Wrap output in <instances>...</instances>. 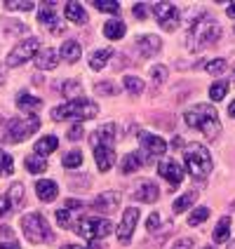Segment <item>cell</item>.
Returning a JSON list of instances; mask_svg holds the SVG:
<instances>
[{"instance_id": "cell-35", "label": "cell", "mask_w": 235, "mask_h": 249, "mask_svg": "<svg viewBox=\"0 0 235 249\" xmlns=\"http://www.w3.org/2000/svg\"><path fill=\"white\" fill-rule=\"evenodd\" d=\"M61 165L66 167V169H75V167L83 165V153L80 151H71L64 155V160H61Z\"/></svg>"}, {"instance_id": "cell-26", "label": "cell", "mask_w": 235, "mask_h": 249, "mask_svg": "<svg viewBox=\"0 0 235 249\" xmlns=\"http://www.w3.org/2000/svg\"><path fill=\"white\" fill-rule=\"evenodd\" d=\"M158 197H160V191H158V186H155L153 181H146V183H144V186L137 191V200H141V202H148V205H151V202H155Z\"/></svg>"}, {"instance_id": "cell-19", "label": "cell", "mask_w": 235, "mask_h": 249, "mask_svg": "<svg viewBox=\"0 0 235 249\" xmlns=\"http://www.w3.org/2000/svg\"><path fill=\"white\" fill-rule=\"evenodd\" d=\"M36 193H38V197H40L42 202H52V200H56V195H59V186L52 179H40L36 183Z\"/></svg>"}, {"instance_id": "cell-45", "label": "cell", "mask_w": 235, "mask_h": 249, "mask_svg": "<svg viewBox=\"0 0 235 249\" xmlns=\"http://www.w3.org/2000/svg\"><path fill=\"white\" fill-rule=\"evenodd\" d=\"M7 33L24 36V33H26V26H24V24H19V21H7Z\"/></svg>"}, {"instance_id": "cell-22", "label": "cell", "mask_w": 235, "mask_h": 249, "mask_svg": "<svg viewBox=\"0 0 235 249\" xmlns=\"http://www.w3.org/2000/svg\"><path fill=\"white\" fill-rule=\"evenodd\" d=\"M144 165V155L141 153H127L123 160H120V174H134L137 169H141Z\"/></svg>"}, {"instance_id": "cell-7", "label": "cell", "mask_w": 235, "mask_h": 249, "mask_svg": "<svg viewBox=\"0 0 235 249\" xmlns=\"http://www.w3.org/2000/svg\"><path fill=\"white\" fill-rule=\"evenodd\" d=\"M75 233L85 240H101V237L111 235L113 223L108 219H80V221L73 226Z\"/></svg>"}, {"instance_id": "cell-13", "label": "cell", "mask_w": 235, "mask_h": 249, "mask_svg": "<svg viewBox=\"0 0 235 249\" xmlns=\"http://www.w3.org/2000/svg\"><path fill=\"white\" fill-rule=\"evenodd\" d=\"M158 174L169 181L172 186H179L181 181H183V167H181L179 160H163L158 165Z\"/></svg>"}, {"instance_id": "cell-17", "label": "cell", "mask_w": 235, "mask_h": 249, "mask_svg": "<svg viewBox=\"0 0 235 249\" xmlns=\"http://www.w3.org/2000/svg\"><path fill=\"white\" fill-rule=\"evenodd\" d=\"M113 139H115V124L108 123L104 127H99L97 132H92L90 143H92V148L94 146H113Z\"/></svg>"}, {"instance_id": "cell-20", "label": "cell", "mask_w": 235, "mask_h": 249, "mask_svg": "<svg viewBox=\"0 0 235 249\" xmlns=\"http://www.w3.org/2000/svg\"><path fill=\"white\" fill-rule=\"evenodd\" d=\"M17 106H19V111L21 113H31V115H33V113H38L42 108V101L38 97H33V94H28V92H21V94H19V97H17Z\"/></svg>"}, {"instance_id": "cell-28", "label": "cell", "mask_w": 235, "mask_h": 249, "mask_svg": "<svg viewBox=\"0 0 235 249\" xmlns=\"http://www.w3.org/2000/svg\"><path fill=\"white\" fill-rule=\"evenodd\" d=\"M228 235H231V216H223L221 221L217 223V228H214L212 237H214L217 245H221V242H228Z\"/></svg>"}, {"instance_id": "cell-5", "label": "cell", "mask_w": 235, "mask_h": 249, "mask_svg": "<svg viewBox=\"0 0 235 249\" xmlns=\"http://www.w3.org/2000/svg\"><path fill=\"white\" fill-rule=\"evenodd\" d=\"M21 228H24L26 240L33 242V245H42V242H52L54 240L52 228H50L47 219L42 216L40 212H31L26 216H21Z\"/></svg>"}, {"instance_id": "cell-58", "label": "cell", "mask_w": 235, "mask_h": 249, "mask_svg": "<svg viewBox=\"0 0 235 249\" xmlns=\"http://www.w3.org/2000/svg\"><path fill=\"white\" fill-rule=\"evenodd\" d=\"M233 80H235V71H233Z\"/></svg>"}, {"instance_id": "cell-18", "label": "cell", "mask_w": 235, "mask_h": 249, "mask_svg": "<svg viewBox=\"0 0 235 249\" xmlns=\"http://www.w3.org/2000/svg\"><path fill=\"white\" fill-rule=\"evenodd\" d=\"M36 66L40 71H52L56 69V61H59V54H56V50L52 47H40V52L36 54Z\"/></svg>"}, {"instance_id": "cell-31", "label": "cell", "mask_w": 235, "mask_h": 249, "mask_svg": "<svg viewBox=\"0 0 235 249\" xmlns=\"http://www.w3.org/2000/svg\"><path fill=\"white\" fill-rule=\"evenodd\" d=\"M123 85H125V89H127L132 97H139V94L146 89V87H144V80L137 78V75H127V78L123 80Z\"/></svg>"}, {"instance_id": "cell-57", "label": "cell", "mask_w": 235, "mask_h": 249, "mask_svg": "<svg viewBox=\"0 0 235 249\" xmlns=\"http://www.w3.org/2000/svg\"><path fill=\"white\" fill-rule=\"evenodd\" d=\"M228 249H235V240L233 242H228Z\"/></svg>"}, {"instance_id": "cell-41", "label": "cell", "mask_w": 235, "mask_h": 249, "mask_svg": "<svg viewBox=\"0 0 235 249\" xmlns=\"http://www.w3.org/2000/svg\"><path fill=\"white\" fill-rule=\"evenodd\" d=\"M151 80H153V85L155 87H160V85H165V80H167V66H153L151 69Z\"/></svg>"}, {"instance_id": "cell-16", "label": "cell", "mask_w": 235, "mask_h": 249, "mask_svg": "<svg viewBox=\"0 0 235 249\" xmlns=\"http://www.w3.org/2000/svg\"><path fill=\"white\" fill-rule=\"evenodd\" d=\"M94 160H97V169L99 172H108L115 165V151L113 146H94Z\"/></svg>"}, {"instance_id": "cell-55", "label": "cell", "mask_w": 235, "mask_h": 249, "mask_svg": "<svg viewBox=\"0 0 235 249\" xmlns=\"http://www.w3.org/2000/svg\"><path fill=\"white\" fill-rule=\"evenodd\" d=\"M228 115H231V118H235V99L231 101V106H228Z\"/></svg>"}, {"instance_id": "cell-14", "label": "cell", "mask_w": 235, "mask_h": 249, "mask_svg": "<svg viewBox=\"0 0 235 249\" xmlns=\"http://www.w3.org/2000/svg\"><path fill=\"white\" fill-rule=\"evenodd\" d=\"M134 45H137L139 54L144 56V59H151V56H155L160 50H163L160 38H158V36H153V33H148V36H139Z\"/></svg>"}, {"instance_id": "cell-44", "label": "cell", "mask_w": 235, "mask_h": 249, "mask_svg": "<svg viewBox=\"0 0 235 249\" xmlns=\"http://www.w3.org/2000/svg\"><path fill=\"white\" fill-rule=\"evenodd\" d=\"M83 134H85V129H83V124H80V123H75L69 132H66L69 141H80V139H83Z\"/></svg>"}, {"instance_id": "cell-6", "label": "cell", "mask_w": 235, "mask_h": 249, "mask_svg": "<svg viewBox=\"0 0 235 249\" xmlns=\"http://www.w3.org/2000/svg\"><path fill=\"white\" fill-rule=\"evenodd\" d=\"M40 129V120L36 115H26V118H12L7 127H5V134H2V143H21L26 141L31 134H36Z\"/></svg>"}, {"instance_id": "cell-27", "label": "cell", "mask_w": 235, "mask_h": 249, "mask_svg": "<svg viewBox=\"0 0 235 249\" xmlns=\"http://www.w3.org/2000/svg\"><path fill=\"white\" fill-rule=\"evenodd\" d=\"M56 146H59V141H56L54 134H50V137H42L40 141H36V155H50V153H54L56 151Z\"/></svg>"}, {"instance_id": "cell-15", "label": "cell", "mask_w": 235, "mask_h": 249, "mask_svg": "<svg viewBox=\"0 0 235 249\" xmlns=\"http://www.w3.org/2000/svg\"><path fill=\"white\" fill-rule=\"evenodd\" d=\"M120 197L123 195L115 193V191H108V193H101L94 197V202H92V207L97 209V212H104V214H113L115 209L120 207Z\"/></svg>"}, {"instance_id": "cell-25", "label": "cell", "mask_w": 235, "mask_h": 249, "mask_svg": "<svg viewBox=\"0 0 235 249\" xmlns=\"http://www.w3.org/2000/svg\"><path fill=\"white\" fill-rule=\"evenodd\" d=\"M111 56H113L111 47H104V50L92 52V56H90V69H92V71H101L106 64H108V59H111Z\"/></svg>"}, {"instance_id": "cell-53", "label": "cell", "mask_w": 235, "mask_h": 249, "mask_svg": "<svg viewBox=\"0 0 235 249\" xmlns=\"http://www.w3.org/2000/svg\"><path fill=\"white\" fill-rule=\"evenodd\" d=\"M172 146H174V148H186V143H183V139H181V137H174Z\"/></svg>"}, {"instance_id": "cell-3", "label": "cell", "mask_w": 235, "mask_h": 249, "mask_svg": "<svg viewBox=\"0 0 235 249\" xmlns=\"http://www.w3.org/2000/svg\"><path fill=\"white\" fill-rule=\"evenodd\" d=\"M99 115V106L90 99H73L69 104H61L52 108L50 118L54 123H66V120H92Z\"/></svg>"}, {"instance_id": "cell-8", "label": "cell", "mask_w": 235, "mask_h": 249, "mask_svg": "<svg viewBox=\"0 0 235 249\" xmlns=\"http://www.w3.org/2000/svg\"><path fill=\"white\" fill-rule=\"evenodd\" d=\"M40 52V40L38 38H26L19 45H14L7 54V66H21L28 59H36V54Z\"/></svg>"}, {"instance_id": "cell-46", "label": "cell", "mask_w": 235, "mask_h": 249, "mask_svg": "<svg viewBox=\"0 0 235 249\" xmlns=\"http://www.w3.org/2000/svg\"><path fill=\"white\" fill-rule=\"evenodd\" d=\"M160 223H163V216H160L158 212H153V214H148V221H146V228H148V231H155V228H158Z\"/></svg>"}, {"instance_id": "cell-4", "label": "cell", "mask_w": 235, "mask_h": 249, "mask_svg": "<svg viewBox=\"0 0 235 249\" xmlns=\"http://www.w3.org/2000/svg\"><path fill=\"white\" fill-rule=\"evenodd\" d=\"M183 162H186V169H188V174L193 179H205V177H209V172L214 169L212 155L200 143H188L183 148Z\"/></svg>"}, {"instance_id": "cell-38", "label": "cell", "mask_w": 235, "mask_h": 249, "mask_svg": "<svg viewBox=\"0 0 235 249\" xmlns=\"http://www.w3.org/2000/svg\"><path fill=\"white\" fill-rule=\"evenodd\" d=\"M94 7H97L99 12H108V14L120 12V5L115 0H94Z\"/></svg>"}, {"instance_id": "cell-50", "label": "cell", "mask_w": 235, "mask_h": 249, "mask_svg": "<svg viewBox=\"0 0 235 249\" xmlns=\"http://www.w3.org/2000/svg\"><path fill=\"white\" fill-rule=\"evenodd\" d=\"M0 249H21L17 240H0Z\"/></svg>"}, {"instance_id": "cell-10", "label": "cell", "mask_w": 235, "mask_h": 249, "mask_svg": "<svg viewBox=\"0 0 235 249\" xmlns=\"http://www.w3.org/2000/svg\"><path fill=\"white\" fill-rule=\"evenodd\" d=\"M139 143L144 148V158H160L167 153V141L163 137H155L151 132H139Z\"/></svg>"}, {"instance_id": "cell-43", "label": "cell", "mask_w": 235, "mask_h": 249, "mask_svg": "<svg viewBox=\"0 0 235 249\" xmlns=\"http://www.w3.org/2000/svg\"><path fill=\"white\" fill-rule=\"evenodd\" d=\"M54 216H56V226H61V228H69V226H71V212L66 207L59 209Z\"/></svg>"}, {"instance_id": "cell-59", "label": "cell", "mask_w": 235, "mask_h": 249, "mask_svg": "<svg viewBox=\"0 0 235 249\" xmlns=\"http://www.w3.org/2000/svg\"><path fill=\"white\" fill-rule=\"evenodd\" d=\"M205 249H214V247H205Z\"/></svg>"}, {"instance_id": "cell-54", "label": "cell", "mask_w": 235, "mask_h": 249, "mask_svg": "<svg viewBox=\"0 0 235 249\" xmlns=\"http://www.w3.org/2000/svg\"><path fill=\"white\" fill-rule=\"evenodd\" d=\"M226 14H228V17H233V19H235V2H231V5H228V10H226Z\"/></svg>"}, {"instance_id": "cell-49", "label": "cell", "mask_w": 235, "mask_h": 249, "mask_svg": "<svg viewBox=\"0 0 235 249\" xmlns=\"http://www.w3.org/2000/svg\"><path fill=\"white\" fill-rule=\"evenodd\" d=\"M172 249H193V240H191V237H183V240H179Z\"/></svg>"}, {"instance_id": "cell-34", "label": "cell", "mask_w": 235, "mask_h": 249, "mask_svg": "<svg viewBox=\"0 0 235 249\" xmlns=\"http://www.w3.org/2000/svg\"><path fill=\"white\" fill-rule=\"evenodd\" d=\"M226 94H228V83L226 80H217V83L209 87V99L212 101H221Z\"/></svg>"}, {"instance_id": "cell-40", "label": "cell", "mask_w": 235, "mask_h": 249, "mask_svg": "<svg viewBox=\"0 0 235 249\" xmlns=\"http://www.w3.org/2000/svg\"><path fill=\"white\" fill-rule=\"evenodd\" d=\"M12 172H14L12 158H10L5 151H0V177H10Z\"/></svg>"}, {"instance_id": "cell-37", "label": "cell", "mask_w": 235, "mask_h": 249, "mask_svg": "<svg viewBox=\"0 0 235 249\" xmlns=\"http://www.w3.org/2000/svg\"><path fill=\"white\" fill-rule=\"evenodd\" d=\"M94 92H97L99 97H113V94H118V92H120V87H115L113 83H108V80H106V83H97V85H94Z\"/></svg>"}, {"instance_id": "cell-36", "label": "cell", "mask_w": 235, "mask_h": 249, "mask_svg": "<svg viewBox=\"0 0 235 249\" xmlns=\"http://www.w3.org/2000/svg\"><path fill=\"white\" fill-rule=\"evenodd\" d=\"M207 219H209V209L198 207V209H193V214L188 216V226H200V223H205Z\"/></svg>"}, {"instance_id": "cell-52", "label": "cell", "mask_w": 235, "mask_h": 249, "mask_svg": "<svg viewBox=\"0 0 235 249\" xmlns=\"http://www.w3.org/2000/svg\"><path fill=\"white\" fill-rule=\"evenodd\" d=\"M61 249H99V245H90V247H83V245H64Z\"/></svg>"}, {"instance_id": "cell-42", "label": "cell", "mask_w": 235, "mask_h": 249, "mask_svg": "<svg viewBox=\"0 0 235 249\" xmlns=\"http://www.w3.org/2000/svg\"><path fill=\"white\" fill-rule=\"evenodd\" d=\"M226 69H228L226 59H212V61L207 64V71L212 73V75H221V73H226Z\"/></svg>"}, {"instance_id": "cell-48", "label": "cell", "mask_w": 235, "mask_h": 249, "mask_svg": "<svg viewBox=\"0 0 235 249\" xmlns=\"http://www.w3.org/2000/svg\"><path fill=\"white\" fill-rule=\"evenodd\" d=\"M146 10H148V7H146L144 2H137L132 12H134V17H137V19H146V14H148V12H146Z\"/></svg>"}, {"instance_id": "cell-32", "label": "cell", "mask_w": 235, "mask_h": 249, "mask_svg": "<svg viewBox=\"0 0 235 249\" xmlns=\"http://www.w3.org/2000/svg\"><path fill=\"white\" fill-rule=\"evenodd\" d=\"M195 197H198V195H195V191H188V193H183L181 197H177V200H174V205H172V209H174L177 214H181V212H186V209H188L191 205H193V202H195Z\"/></svg>"}, {"instance_id": "cell-33", "label": "cell", "mask_w": 235, "mask_h": 249, "mask_svg": "<svg viewBox=\"0 0 235 249\" xmlns=\"http://www.w3.org/2000/svg\"><path fill=\"white\" fill-rule=\"evenodd\" d=\"M61 87H59V92L64 94V97H78L80 99V92H83V87H80V83L78 80H66V83H59Z\"/></svg>"}, {"instance_id": "cell-1", "label": "cell", "mask_w": 235, "mask_h": 249, "mask_svg": "<svg viewBox=\"0 0 235 249\" xmlns=\"http://www.w3.org/2000/svg\"><path fill=\"white\" fill-rule=\"evenodd\" d=\"M219 38H221L219 21L209 14H200L186 33V45H188V50L198 52V50H205L207 45H214Z\"/></svg>"}, {"instance_id": "cell-2", "label": "cell", "mask_w": 235, "mask_h": 249, "mask_svg": "<svg viewBox=\"0 0 235 249\" xmlns=\"http://www.w3.org/2000/svg\"><path fill=\"white\" fill-rule=\"evenodd\" d=\"M183 123L193 129H200L207 139H217L221 132V123H219V113L212 104H198L195 108H188L183 113Z\"/></svg>"}, {"instance_id": "cell-9", "label": "cell", "mask_w": 235, "mask_h": 249, "mask_svg": "<svg viewBox=\"0 0 235 249\" xmlns=\"http://www.w3.org/2000/svg\"><path fill=\"white\" fill-rule=\"evenodd\" d=\"M153 14H155L158 24L165 28V31H174L181 21L179 7L172 5V2H155V5H153Z\"/></svg>"}, {"instance_id": "cell-21", "label": "cell", "mask_w": 235, "mask_h": 249, "mask_svg": "<svg viewBox=\"0 0 235 249\" xmlns=\"http://www.w3.org/2000/svg\"><path fill=\"white\" fill-rule=\"evenodd\" d=\"M59 56H61L66 64H75V61L83 56V47H80V42L66 40L64 45H61V50H59Z\"/></svg>"}, {"instance_id": "cell-11", "label": "cell", "mask_w": 235, "mask_h": 249, "mask_svg": "<svg viewBox=\"0 0 235 249\" xmlns=\"http://www.w3.org/2000/svg\"><path fill=\"white\" fill-rule=\"evenodd\" d=\"M137 223H139V209L127 207L123 219H120V226H118V240H120V245H129L132 242V233H134Z\"/></svg>"}, {"instance_id": "cell-51", "label": "cell", "mask_w": 235, "mask_h": 249, "mask_svg": "<svg viewBox=\"0 0 235 249\" xmlns=\"http://www.w3.org/2000/svg\"><path fill=\"white\" fill-rule=\"evenodd\" d=\"M83 207V202H80V200H66V209H80Z\"/></svg>"}, {"instance_id": "cell-47", "label": "cell", "mask_w": 235, "mask_h": 249, "mask_svg": "<svg viewBox=\"0 0 235 249\" xmlns=\"http://www.w3.org/2000/svg\"><path fill=\"white\" fill-rule=\"evenodd\" d=\"M10 212H12V205H10L7 195H0V216H5V214H10Z\"/></svg>"}, {"instance_id": "cell-23", "label": "cell", "mask_w": 235, "mask_h": 249, "mask_svg": "<svg viewBox=\"0 0 235 249\" xmlns=\"http://www.w3.org/2000/svg\"><path fill=\"white\" fill-rule=\"evenodd\" d=\"M64 17L69 21H73V24H87V12H85V7L80 2H66Z\"/></svg>"}, {"instance_id": "cell-29", "label": "cell", "mask_w": 235, "mask_h": 249, "mask_svg": "<svg viewBox=\"0 0 235 249\" xmlns=\"http://www.w3.org/2000/svg\"><path fill=\"white\" fill-rule=\"evenodd\" d=\"M7 200H10L12 209L21 207V205H24V186H21V183H12L10 191H7Z\"/></svg>"}, {"instance_id": "cell-39", "label": "cell", "mask_w": 235, "mask_h": 249, "mask_svg": "<svg viewBox=\"0 0 235 249\" xmlns=\"http://www.w3.org/2000/svg\"><path fill=\"white\" fill-rule=\"evenodd\" d=\"M5 7L14 10V12H28V10H33V2L31 0H5Z\"/></svg>"}, {"instance_id": "cell-24", "label": "cell", "mask_w": 235, "mask_h": 249, "mask_svg": "<svg viewBox=\"0 0 235 249\" xmlns=\"http://www.w3.org/2000/svg\"><path fill=\"white\" fill-rule=\"evenodd\" d=\"M125 31H127V26H125L120 19H111V21L104 24V36H106L108 40H120L125 36Z\"/></svg>"}, {"instance_id": "cell-56", "label": "cell", "mask_w": 235, "mask_h": 249, "mask_svg": "<svg viewBox=\"0 0 235 249\" xmlns=\"http://www.w3.org/2000/svg\"><path fill=\"white\" fill-rule=\"evenodd\" d=\"M5 83V66H2V64H0V85Z\"/></svg>"}, {"instance_id": "cell-12", "label": "cell", "mask_w": 235, "mask_h": 249, "mask_svg": "<svg viewBox=\"0 0 235 249\" xmlns=\"http://www.w3.org/2000/svg\"><path fill=\"white\" fill-rule=\"evenodd\" d=\"M38 21L45 26V31L50 28V33H52V36L64 33V24L56 19V12H54V7H52V2H50V5L45 2V5H42V10H38Z\"/></svg>"}, {"instance_id": "cell-30", "label": "cell", "mask_w": 235, "mask_h": 249, "mask_svg": "<svg viewBox=\"0 0 235 249\" xmlns=\"http://www.w3.org/2000/svg\"><path fill=\"white\" fill-rule=\"evenodd\" d=\"M24 167H26L31 174H42L47 169V160H42L40 155H28L24 160Z\"/></svg>"}]
</instances>
